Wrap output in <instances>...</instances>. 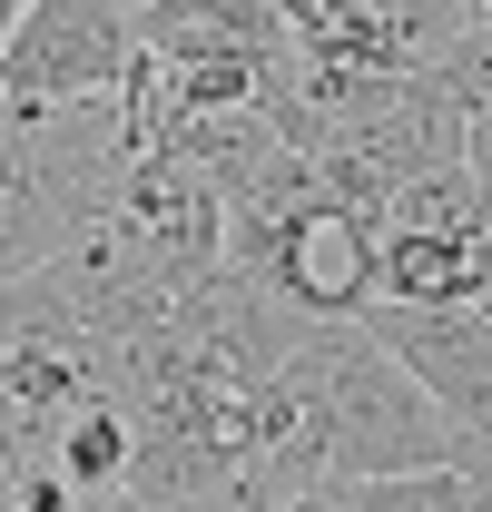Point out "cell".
I'll use <instances>...</instances> for the list:
<instances>
[{"label":"cell","instance_id":"6da1fadb","mask_svg":"<svg viewBox=\"0 0 492 512\" xmlns=\"http://www.w3.org/2000/svg\"><path fill=\"white\" fill-rule=\"evenodd\" d=\"M227 266L306 325H365L384 306V227L335 207L325 188L256 217V227H227Z\"/></svg>","mask_w":492,"mask_h":512},{"label":"cell","instance_id":"7a4b0ae2","mask_svg":"<svg viewBox=\"0 0 492 512\" xmlns=\"http://www.w3.org/2000/svg\"><path fill=\"white\" fill-rule=\"evenodd\" d=\"M473 158V109L453 99V79L443 69H414V79H394L384 99H365L345 128H325V148H315V188L335 197V207H355L384 227V207L433 178V168H463Z\"/></svg>","mask_w":492,"mask_h":512},{"label":"cell","instance_id":"3957f363","mask_svg":"<svg viewBox=\"0 0 492 512\" xmlns=\"http://www.w3.org/2000/svg\"><path fill=\"white\" fill-rule=\"evenodd\" d=\"M128 60H138L128 0H30L0 50V99H119Z\"/></svg>","mask_w":492,"mask_h":512},{"label":"cell","instance_id":"277c9868","mask_svg":"<svg viewBox=\"0 0 492 512\" xmlns=\"http://www.w3.org/2000/svg\"><path fill=\"white\" fill-rule=\"evenodd\" d=\"M374 345L433 394V414L473 444V463L492 453V316L483 306H374Z\"/></svg>","mask_w":492,"mask_h":512},{"label":"cell","instance_id":"5b68a950","mask_svg":"<svg viewBox=\"0 0 492 512\" xmlns=\"http://www.w3.org/2000/svg\"><path fill=\"white\" fill-rule=\"evenodd\" d=\"M128 20H138V50H158V60L178 69H266L286 50V10L276 0H128Z\"/></svg>","mask_w":492,"mask_h":512},{"label":"cell","instance_id":"8992f818","mask_svg":"<svg viewBox=\"0 0 492 512\" xmlns=\"http://www.w3.org/2000/svg\"><path fill=\"white\" fill-rule=\"evenodd\" d=\"M50 473H60L79 503H119L128 493V463H138V424H128L119 394H99V404H79L60 434H50V453H40Z\"/></svg>","mask_w":492,"mask_h":512},{"label":"cell","instance_id":"52a82bcc","mask_svg":"<svg viewBox=\"0 0 492 512\" xmlns=\"http://www.w3.org/2000/svg\"><path fill=\"white\" fill-rule=\"evenodd\" d=\"M483 227H492V188L473 178V158L414 178V188L384 207V237H483Z\"/></svg>","mask_w":492,"mask_h":512},{"label":"cell","instance_id":"ba28073f","mask_svg":"<svg viewBox=\"0 0 492 512\" xmlns=\"http://www.w3.org/2000/svg\"><path fill=\"white\" fill-rule=\"evenodd\" d=\"M473 237H384V306H463Z\"/></svg>","mask_w":492,"mask_h":512},{"label":"cell","instance_id":"9c48e42d","mask_svg":"<svg viewBox=\"0 0 492 512\" xmlns=\"http://www.w3.org/2000/svg\"><path fill=\"white\" fill-rule=\"evenodd\" d=\"M463 306H483V316H492V227L473 237V296H463Z\"/></svg>","mask_w":492,"mask_h":512},{"label":"cell","instance_id":"30bf717a","mask_svg":"<svg viewBox=\"0 0 492 512\" xmlns=\"http://www.w3.org/2000/svg\"><path fill=\"white\" fill-rule=\"evenodd\" d=\"M266 512H335V483H315V493H296V503H266Z\"/></svg>","mask_w":492,"mask_h":512},{"label":"cell","instance_id":"8fae6325","mask_svg":"<svg viewBox=\"0 0 492 512\" xmlns=\"http://www.w3.org/2000/svg\"><path fill=\"white\" fill-rule=\"evenodd\" d=\"M473 178L492 188V119H473Z\"/></svg>","mask_w":492,"mask_h":512}]
</instances>
